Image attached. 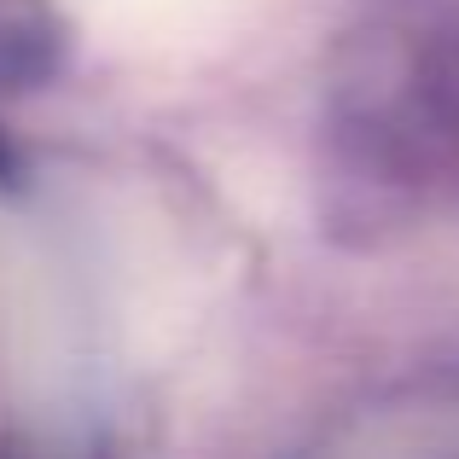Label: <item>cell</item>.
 Segmentation results:
<instances>
[{
	"instance_id": "6da1fadb",
	"label": "cell",
	"mask_w": 459,
	"mask_h": 459,
	"mask_svg": "<svg viewBox=\"0 0 459 459\" xmlns=\"http://www.w3.org/2000/svg\"><path fill=\"white\" fill-rule=\"evenodd\" d=\"M53 58V23L35 0H0V70H41Z\"/></svg>"
}]
</instances>
